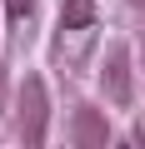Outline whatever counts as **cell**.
I'll return each mask as SVG.
<instances>
[{
  "mask_svg": "<svg viewBox=\"0 0 145 149\" xmlns=\"http://www.w3.org/2000/svg\"><path fill=\"white\" fill-rule=\"evenodd\" d=\"M90 20H95V0H65V10H60L65 30H85Z\"/></svg>",
  "mask_w": 145,
  "mask_h": 149,
  "instance_id": "obj_4",
  "label": "cell"
},
{
  "mask_svg": "<svg viewBox=\"0 0 145 149\" xmlns=\"http://www.w3.org/2000/svg\"><path fill=\"white\" fill-rule=\"evenodd\" d=\"M70 144L75 149H105L110 144V119L95 104H75V114H70Z\"/></svg>",
  "mask_w": 145,
  "mask_h": 149,
  "instance_id": "obj_3",
  "label": "cell"
},
{
  "mask_svg": "<svg viewBox=\"0 0 145 149\" xmlns=\"http://www.w3.org/2000/svg\"><path fill=\"white\" fill-rule=\"evenodd\" d=\"M15 119H20V139L30 149L45 144V129H50V90L40 74H30V80H20V100H15Z\"/></svg>",
  "mask_w": 145,
  "mask_h": 149,
  "instance_id": "obj_1",
  "label": "cell"
},
{
  "mask_svg": "<svg viewBox=\"0 0 145 149\" xmlns=\"http://www.w3.org/2000/svg\"><path fill=\"white\" fill-rule=\"evenodd\" d=\"M100 90H105L115 104H130V100H135V80H130V50H125V45H115V50L105 55V65H100Z\"/></svg>",
  "mask_w": 145,
  "mask_h": 149,
  "instance_id": "obj_2",
  "label": "cell"
},
{
  "mask_svg": "<svg viewBox=\"0 0 145 149\" xmlns=\"http://www.w3.org/2000/svg\"><path fill=\"white\" fill-rule=\"evenodd\" d=\"M5 10H10V15H15V20H25V15H30V10H35V0H5Z\"/></svg>",
  "mask_w": 145,
  "mask_h": 149,
  "instance_id": "obj_5",
  "label": "cell"
},
{
  "mask_svg": "<svg viewBox=\"0 0 145 149\" xmlns=\"http://www.w3.org/2000/svg\"><path fill=\"white\" fill-rule=\"evenodd\" d=\"M135 5H140V10H145V0H135Z\"/></svg>",
  "mask_w": 145,
  "mask_h": 149,
  "instance_id": "obj_6",
  "label": "cell"
}]
</instances>
